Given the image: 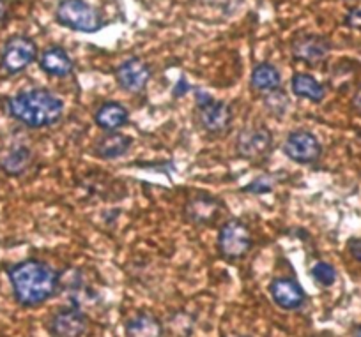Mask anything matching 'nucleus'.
I'll return each mask as SVG.
<instances>
[{"instance_id": "f257e3e1", "label": "nucleus", "mask_w": 361, "mask_h": 337, "mask_svg": "<svg viewBox=\"0 0 361 337\" xmlns=\"http://www.w3.org/2000/svg\"><path fill=\"white\" fill-rule=\"evenodd\" d=\"M13 293L23 307H36L55 297L61 288V274L41 260H25L9 269Z\"/></svg>"}, {"instance_id": "f03ea898", "label": "nucleus", "mask_w": 361, "mask_h": 337, "mask_svg": "<svg viewBox=\"0 0 361 337\" xmlns=\"http://www.w3.org/2000/svg\"><path fill=\"white\" fill-rule=\"evenodd\" d=\"M9 115L30 129L57 124L64 115V103L47 89H29L8 99Z\"/></svg>"}, {"instance_id": "7ed1b4c3", "label": "nucleus", "mask_w": 361, "mask_h": 337, "mask_svg": "<svg viewBox=\"0 0 361 337\" xmlns=\"http://www.w3.org/2000/svg\"><path fill=\"white\" fill-rule=\"evenodd\" d=\"M55 20L66 29L83 34H94L105 25L102 13L85 0H61L55 9Z\"/></svg>"}, {"instance_id": "20e7f679", "label": "nucleus", "mask_w": 361, "mask_h": 337, "mask_svg": "<svg viewBox=\"0 0 361 337\" xmlns=\"http://www.w3.org/2000/svg\"><path fill=\"white\" fill-rule=\"evenodd\" d=\"M253 246V237L250 228L243 221L231 219L220 228L218 234V251L224 258L235 262L245 258Z\"/></svg>"}, {"instance_id": "39448f33", "label": "nucleus", "mask_w": 361, "mask_h": 337, "mask_svg": "<svg viewBox=\"0 0 361 337\" xmlns=\"http://www.w3.org/2000/svg\"><path fill=\"white\" fill-rule=\"evenodd\" d=\"M197 120L206 133L224 134L231 129L232 110L225 101H216L206 94H199Z\"/></svg>"}, {"instance_id": "423d86ee", "label": "nucleus", "mask_w": 361, "mask_h": 337, "mask_svg": "<svg viewBox=\"0 0 361 337\" xmlns=\"http://www.w3.org/2000/svg\"><path fill=\"white\" fill-rule=\"evenodd\" d=\"M273 147H275L273 133L264 126L245 127L235 140V152L239 158L253 163L264 161L273 152Z\"/></svg>"}, {"instance_id": "0eeeda50", "label": "nucleus", "mask_w": 361, "mask_h": 337, "mask_svg": "<svg viewBox=\"0 0 361 337\" xmlns=\"http://www.w3.org/2000/svg\"><path fill=\"white\" fill-rule=\"evenodd\" d=\"M36 58V43L30 37L15 36L6 43L2 55H0V64L9 75H18V72L25 71Z\"/></svg>"}, {"instance_id": "6e6552de", "label": "nucleus", "mask_w": 361, "mask_h": 337, "mask_svg": "<svg viewBox=\"0 0 361 337\" xmlns=\"http://www.w3.org/2000/svg\"><path fill=\"white\" fill-rule=\"evenodd\" d=\"M89 316L78 307L59 309L48 322L51 337H85L89 332Z\"/></svg>"}, {"instance_id": "1a4fd4ad", "label": "nucleus", "mask_w": 361, "mask_h": 337, "mask_svg": "<svg viewBox=\"0 0 361 337\" xmlns=\"http://www.w3.org/2000/svg\"><path fill=\"white\" fill-rule=\"evenodd\" d=\"M283 152L290 161L298 165H312L322 154L321 141L310 131L298 129L293 131L283 141Z\"/></svg>"}, {"instance_id": "9d476101", "label": "nucleus", "mask_w": 361, "mask_h": 337, "mask_svg": "<svg viewBox=\"0 0 361 337\" xmlns=\"http://www.w3.org/2000/svg\"><path fill=\"white\" fill-rule=\"evenodd\" d=\"M331 44L319 34H301L293 43V57L307 65H319L328 58Z\"/></svg>"}, {"instance_id": "9b49d317", "label": "nucleus", "mask_w": 361, "mask_h": 337, "mask_svg": "<svg viewBox=\"0 0 361 337\" xmlns=\"http://www.w3.org/2000/svg\"><path fill=\"white\" fill-rule=\"evenodd\" d=\"M151 76V68L138 57L128 58L116 69V80L119 87L131 94L144 92Z\"/></svg>"}, {"instance_id": "f8f14e48", "label": "nucleus", "mask_w": 361, "mask_h": 337, "mask_svg": "<svg viewBox=\"0 0 361 337\" xmlns=\"http://www.w3.org/2000/svg\"><path fill=\"white\" fill-rule=\"evenodd\" d=\"M269 293L273 302L280 309H286V311L301 309L307 302V293L301 288V284L293 277H276V279L271 281Z\"/></svg>"}, {"instance_id": "ddd939ff", "label": "nucleus", "mask_w": 361, "mask_h": 337, "mask_svg": "<svg viewBox=\"0 0 361 337\" xmlns=\"http://www.w3.org/2000/svg\"><path fill=\"white\" fill-rule=\"evenodd\" d=\"M221 201L211 194H195L185 205V217L193 224L206 227L218 219L221 212Z\"/></svg>"}, {"instance_id": "4468645a", "label": "nucleus", "mask_w": 361, "mask_h": 337, "mask_svg": "<svg viewBox=\"0 0 361 337\" xmlns=\"http://www.w3.org/2000/svg\"><path fill=\"white\" fill-rule=\"evenodd\" d=\"M130 120V111L124 104L117 101H106L96 110L94 122L106 133H116L117 129L124 127Z\"/></svg>"}, {"instance_id": "2eb2a0df", "label": "nucleus", "mask_w": 361, "mask_h": 337, "mask_svg": "<svg viewBox=\"0 0 361 337\" xmlns=\"http://www.w3.org/2000/svg\"><path fill=\"white\" fill-rule=\"evenodd\" d=\"M39 68L54 78H66L73 72V58L61 46H50L39 55Z\"/></svg>"}, {"instance_id": "dca6fc26", "label": "nucleus", "mask_w": 361, "mask_h": 337, "mask_svg": "<svg viewBox=\"0 0 361 337\" xmlns=\"http://www.w3.org/2000/svg\"><path fill=\"white\" fill-rule=\"evenodd\" d=\"M126 337H163V325L152 312L140 311L124 325Z\"/></svg>"}, {"instance_id": "f3484780", "label": "nucleus", "mask_w": 361, "mask_h": 337, "mask_svg": "<svg viewBox=\"0 0 361 337\" xmlns=\"http://www.w3.org/2000/svg\"><path fill=\"white\" fill-rule=\"evenodd\" d=\"M133 140L123 133H106L94 145V154L102 159H119L128 154Z\"/></svg>"}, {"instance_id": "a211bd4d", "label": "nucleus", "mask_w": 361, "mask_h": 337, "mask_svg": "<svg viewBox=\"0 0 361 337\" xmlns=\"http://www.w3.org/2000/svg\"><path fill=\"white\" fill-rule=\"evenodd\" d=\"M250 83H252V87L257 92H275V90H279L280 85H282V75H280V71L273 64L262 62V64L253 68Z\"/></svg>"}, {"instance_id": "6ab92c4d", "label": "nucleus", "mask_w": 361, "mask_h": 337, "mask_svg": "<svg viewBox=\"0 0 361 337\" xmlns=\"http://www.w3.org/2000/svg\"><path fill=\"white\" fill-rule=\"evenodd\" d=\"M290 90L294 96L303 97V99L312 101V103H321L326 96V89L315 76L307 75V72H298L290 80Z\"/></svg>"}, {"instance_id": "aec40b11", "label": "nucleus", "mask_w": 361, "mask_h": 337, "mask_svg": "<svg viewBox=\"0 0 361 337\" xmlns=\"http://www.w3.org/2000/svg\"><path fill=\"white\" fill-rule=\"evenodd\" d=\"M32 165V152L27 147H15L8 152V154L2 158L0 166L8 175L18 177L22 173H25L29 170V166Z\"/></svg>"}, {"instance_id": "412c9836", "label": "nucleus", "mask_w": 361, "mask_h": 337, "mask_svg": "<svg viewBox=\"0 0 361 337\" xmlns=\"http://www.w3.org/2000/svg\"><path fill=\"white\" fill-rule=\"evenodd\" d=\"M312 277L315 279V283L328 288V286H333V283L336 281V270L331 263L317 262L314 267H312Z\"/></svg>"}, {"instance_id": "4be33fe9", "label": "nucleus", "mask_w": 361, "mask_h": 337, "mask_svg": "<svg viewBox=\"0 0 361 337\" xmlns=\"http://www.w3.org/2000/svg\"><path fill=\"white\" fill-rule=\"evenodd\" d=\"M266 104L271 110V113H275V115H283V111H286L287 106H289V99H287L286 92H283L282 89H279L275 90V92L266 94Z\"/></svg>"}, {"instance_id": "5701e85b", "label": "nucleus", "mask_w": 361, "mask_h": 337, "mask_svg": "<svg viewBox=\"0 0 361 337\" xmlns=\"http://www.w3.org/2000/svg\"><path fill=\"white\" fill-rule=\"evenodd\" d=\"M273 189H275V180L271 179L269 175L257 177V179L252 180L248 186L243 187L245 193H252V194H266V193H271Z\"/></svg>"}, {"instance_id": "b1692460", "label": "nucleus", "mask_w": 361, "mask_h": 337, "mask_svg": "<svg viewBox=\"0 0 361 337\" xmlns=\"http://www.w3.org/2000/svg\"><path fill=\"white\" fill-rule=\"evenodd\" d=\"M345 25L350 27L354 30H361V8H354L350 9L349 13L345 15Z\"/></svg>"}, {"instance_id": "393cba45", "label": "nucleus", "mask_w": 361, "mask_h": 337, "mask_svg": "<svg viewBox=\"0 0 361 337\" xmlns=\"http://www.w3.org/2000/svg\"><path fill=\"white\" fill-rule=\"evenodd\" d=\"M347 251L350 253V256H353L356 262L361 263V239H350V241L347 242Z\"/></svg>"}, {"instance_id": "a878e982", "label": "nucleus", "mask_w": 361, "mask_h": 337, "mask_svg": "<svg viewBox=\"0 0 361 337\" xmlns=\"http://www.w3.org/2000/svg\"><path fill=\"white\" fill-rule=\"evenodd\" d=\"M9 18V4L8 0H0V27L4 25Z\"/></svg>"}, {"instance_id": "bb28decb", "label": "nucleus", "mask_w": 361, "mask_h": 337, "mask_svg": "<svg viewBox=\"0 0 361 337\" xmlns=\"http://www.w3.org/2000/svg\"><path fill=\"white\" fill-rule=\"evenodd\" d=\"M353 110L356 111L357 115H361V87L356 90V94L353 97Z\"/></svg>"}, {"instance_id": "cd10ccee", "label": "nucleus", "mask_w": 361, "mask_h": 337, "mask_svg": "<svg viewBox=\"0 0 361 337\" xmlns=\"http://www.w3.org/2000/svg\"><path fill=\"white\" fill-rule=\"evenodd\" d=\"M354 337H361V326H360V329L354 330Z\"/></svg>"}, {"instance_id": "c85d7f7f", "label": "nucleus", "mask_w": 361, "mask_h": 337, "mask_svg": "<svg viewBox=\"0 0 361 337\" xmlns=\"http://www.w3.org/2000/svg\"><path fill=\"white\" fill-rule=\"evenodd\" d=\"M227 337H248V336H241V333H232V336H227Z\"/></svg>"}]
</instances>
